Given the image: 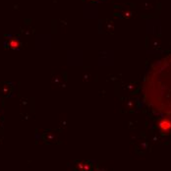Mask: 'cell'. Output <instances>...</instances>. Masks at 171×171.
Instances as JSON below:
<instances>
[{"mask_svg":"<svg viewBox=\"0 0 171 171\" xmlns=\"http://www.w3.org/2000/svg\"><path fill=\"white\" fill-rule=\"evenodd\" d=\"M158 127L162 133L168 134L171 131V119L167 117L160 119V121L158 122Z\"/></svg>","mask_w":171,"mask_h":171,"instance_id":"cell-1","label":"cell"}]
</instances>
